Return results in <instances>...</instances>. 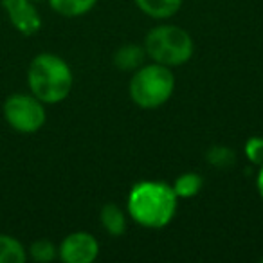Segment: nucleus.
Listing matches in <instances>:
<instances>
[{"instance_id":"f257e3e1","label":"nucleus","mask_w":263,"mask_h":263,"mask_svg":"<svg viewBox=\"0 0 263 263\" xmlns=\"http://www.w3.org/2000/svg\"><path fill=\"white\" fill-rule=\"evenodd\" d=\"M175 191L170 184L159 180H143L132 187L128 195V215L141 227L162 229L177 213Z\"/></svg>"},{"instance_id":"f03ea898","label":"nucleus","mask_w":263,"mask_h":263,"mask_svg":"<svg viewBox=\"0 0 263 263\" xmlns=\"http://www.w3.org/2000/svg\"><path fill=\"white\" fill-rule=\"evenodd\" d=\"M74 85L70 65L54 52H40L27 67V87L44 105H56L69 98Z\"/></svg>"},{"instance_id":"7ed1b4c3","label":"nucleus","mask_w":263,"mask_h":263,"mask_svg":"<svg viewBox=\"0 0 263 263\" xmlns=\"http://www.w3.org/2000/svg\"><path fill=\"white\" fill-rule=\"evenodd\" d=\"M175 90V76L172 69L161 63H148L134 70L128 94L139 108L154 110L166 105Z\"/></svg>"},{"instance_id":"20e7f679","label":"nucleus","mask_w":263,"mask_h":263,"mask_svg":"<svg viewBox=\"0 0 263 263\" xmlns=\"http://www.w3.org/2000/svg\"><path fill=\"white\" fill-rule=\"evenodd\" d=\"M143 47L152 62L172 69L190 62L195 52V42L182 27L173 24H161L148 31Z\"/></svg>"},{"instance_id":"39448f33","label":"nucleus","mask_w":263,"mask_h":263,"mask_svg":"<svg viewBox=\"0 0 263 263\" xmlns=\"http://www.w3.org/2000/svg\"><path fill=\"white\" fill-rule=\"evenodd\" d=\"M2 116L11 130L31 136L44 128L47 110L44 103L31 92H13L2 103Z\"/></svg>"},{"instance_id":"423d86ee","label":"nucleus","mask_w":263,"mask_h":263,"mask_svg":"<svg viewBox=\"0 0 263 263\" xmlns=\"http://www.w3.org/2000/svg\"><path fill=\"white\" fill-rule=\"evenodd\" d=\"M0 8L22 36H34L44 27V20L33 0H0Z\"/></svg>"},{"instance_id":"0eeeda50","label":"nucleus","mask_w":263,"mask_h":263,"mask_svg":"<svg viewBox=\"0 0 263 263\" xmlns=\"http://www.w3.org/2000/svg\"><path fill=\"white\" fill-rule=\"evenodd\" d=\"M99 256V243L87 231L67 234L58 245V258L65 263H92Z\"/></svg>"},{"instance_id":"6e6552de","label":"nucleus","mask_w":263,"mask_h":263,"mask_svg":"<svg viewBox=\"0 0 263 263\" xmlns=\"http://www.w3.org/2000/svg\"><path fill=\"white\" fill-rule=\"evenodd\" d=\"M134 2L144 15L155 20L172 18L182 8V0H134Z\"/></svg>"},{"instance_id":"1a4fd4ad","label":"nucleus","mask_w":263,"mask_h":263,"mask_svg":"<svg viewBox=\"0 0 263 263\" xmlns=\"http://www.w3.org/2000/svg\"><path fill=\"white\" fill-rule=\"evenodd\" d=\"M144 58H146V51L144 47L136 44H126L121 45L116 52H114V65L119 70H137L141 65H144Z\"/></svg>"},{"instance_id":"9d476101","label":"nucleus","mask_w":263,"mask_h":263,"mask_svg":"<svg viewBox=\"0 0 263 263\" xmlns=\"http://www.w3.org/2000/svg\"><path fill=\"white\" fill-rule=\"evenodd\" d=\"M99 222L101 227L110 236H121L126 231V215L124 211L114 202H108L99 211Z\"/></svg>"},{"instance_id":"9b49d317","label":"nucleus","mask_w":263,"mask_h":263,"mask_svg":"<svg viewBox=\"0 0 263 263\" xmlns=\"http://www.w3.org/2000/svg\"><path fill=\"white\" fill-rule=\"evenodd\" d=\"M51 9L65 18H78L90 11L98 0H47Z\"/></svg>"},{"instance_id":"f8f14e48","label":"nucleus","mask_w":263,"mask_h":263,"mask_svg":"<svg viewBox=\"0 0 263 263\" xmlns=\"http://www.w3.org/2000/svg\"><path fill=\"white\" fill-rule=\"evenodd\" d=\"M27 261V249L18 238L0 233V263Z\"/></svg>"},{"instance_id":"ddd939ff","label":"nucleus","mask_w":263,"mask_h":263,"mask_svg":"<svg viewBox=\"0 0 263 263\" xmlns=\"http://www.w3.org/2000/svg\"><path fill=\"white\" fill-rule=\"evenodd\" d=\"M202 186H204V179L198 173L187 172L177 177L172 187L175 191L177 198H193L200 193Z\"/></svg>"},{"instance_id":"4468645a","label":"nucleus","mask_w":263,"mask_h":263,"mask_svg":"<svg viewBox=\"0 0 263 263\" xmlns=\"http://www.w3.org/2000/svg\"><path fill=\"white\" fill-rule=\"evenodd\" d=\"M27 258L36 263H51L58 258V245L52 243L51 240H45V238L34 240L27 247Z\"/></svg>"},{"instance_id":"2eb2a0df","label":"nucleus","mask_w":263,"mask_h":263,"mask_svg":"<svg viewBox=\"0 0 263 263\" xmlns=\"http://www.w3.org/2000/svg\"><path fill=\"white\" fill-rule=\"evenodd\" d=\"M208 161L211 162V166L215 168H227L233 164L234 154L233 150H229L227 146H213L208 152Z\"/></svg>"},{"instance_id":"dca6fc26","label":"nucleus","mask_w":263,"mask_h":263,"mask_svg":"<svg viewBox=\"0 0 263 263\" xmlns=\"http://www.w3.org/2000/svg\"><path fill=\"white\" fill-rule=\"evenodd\" d=\"M243 152H245V157L247 161H251L252 164L256 166H261L263 164V137L259 136H254L251 139H247L243 146Z\"/></svg>"},{"instance_id":"f3484780","label":"nucleus","mask_w":263,"mask_h":263,"mask_svg":"<svg viewBox=\"0 0 263 263\" xmlns=\"http://www.w3.org/2000/svg\"><path fill=\"white\" fill-rule=\"evenodd\" d=\"M256 190H258L259 197L263 198V164L259 166V173H258V179H256Z\"/></svg>"},{"instance_id":"a211bd4d","label":"nucleus","mask_w":263,"mask_h":263,"mask_svg":"<svg viewBox=\"0 0 263 263\" xmlns=\"http://www.w3.org/2000/svg\"><path fill=\"white\" fill-rule=\"evenodd\" d=\"M261 261H263V258H261Z\"/></svg>"}]
</instances>
